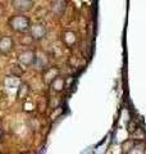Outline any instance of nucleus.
<instances>
[{
    "instance_id": "obj_3",
    "label": "nucleus",
    "mask_w": 146,
    "mask_h": 154,
    "mask_svg": "<svg viewBox=\"0 0 146 154\" xmlns=\"http://www.w3.org/2000/svg\"><path fill=\"white\" fill-rule=\"evenodd\" d=\"M14 46V40L11 36H3L0 38V54L8 55Z\"/></svg>"
},
{
    "instance_id": "obj_4",
    "label": "nucleus",
    "mask_w": 146,
    "mask_h": 154,
    "mask_svg": "<svg viewBox=\"0 0 146 154\" xmlns=\"http://www.w3.org/2000/svg\"><path fill=\"white\" fill-rule=\"evenodd\" d=\"M46 36V27L42 23H36L31 27V37L33 40H41Z\"/></svg>"
},
{
    "instance_id": "obj_7",
    "label": "nucleus",
    "mask_w": 146,
    "mask_h": 154,
    "mask_svg": "<svg viewBox=\"0 0 146 154\" xmlns=\"http://www.w3.org/2000/svg\"><path fill=\"white\" fill-rule=\"evenodd\" d=\"M51 9L55 14H62L65 9V2L64 0H55L51 5Z\"/></svg>"
},
{
    "instance_id": "obj_2",
    "label": "nucleus",
    "mask_w": 146,
    "mask_h": 154,
    "mask_svg": "<svg viewBox=\"0 0 146 154\" xmlns=\"http://www.w3.org/2000/svg\"><path fill=\"white\" fill-rule=\"evenodd\" d=\"M18 60H19V63L24 67L33 66V64H36V54H35V51H32V50H26L19 54Z\"/></svg>"
},
{
    "instance_id": "obj_8",
    "label": "nucleus",
    "mask_w": 146,
    "mask_h": 154,
    "mask_svg": "<svg viewBox=\"0 0 146 154\" xmlns=\"http://www.w3.org/2000/svg\"><path fill=\"white\" fill-rule=\"evenodd\" d=\"M28 93H30V86L27 84H21L18 88V93H17V98L18 99H24L27 98Z\"/></svg>"
},
{
    "instance_id": "obj_10",
    "label": "nucleus",
    "mask_w": 146,
    "mask_h": 154,
    "mask_svg": "<svg viewBox=\"0 0 146 154\" xmlns=\"http://www.w3.org/2000/svg\"><path fill=\"white\" fill-rule=\"evenodd\" d=\"M51 86H53V89H54L55 91H62L63 88H64V80L60 79V77L58 76L56 79L51 82Z\"/></svg>"
},
{
    "instance_id": "obj_9",
    "label": "nucleus",
    "mask_w": 146,
    "mask_h": 154,
    "mask_svg": "<svg viewBox=\"0 0 146 154\" xmlns=\"http://www.w3.org/2000/svg\"><path fill=\"white\" fill-rule=\"evenodd\" d=\"M63 40H64V42L68 46H72L76 42V35L73 32H65L64 36H63Z\"/></svg>"
},
{
    "instance_id": "obj_11",
    "label": "nucleus",
    "mask_w": 146,
    "mask_h": 154,
    "mask_svg": "<svg viewBox=\"0 0 146 154\" xmlns=\"http://www.w3.org/2000/svg\"><path fill=\"white\" fill-rule=\"evenodd\" d=\"M23 68L19 64H13L12 66V68H11V73L14 76V77H22V75H23Z\"/></svg>"
},
{
    "instance_id": "obj_1",
    "label": "nucleus",
    "mask_w": 146,
    "mask_h": 154,
    "mask_svg": "<svg viewBox=\"0 0 146 154\" xmlns=\"http://www.w3.org/2000/svg\"><path fill=\"white\" fill-rule=\"evenodd\" d=\"M8 25H9V27H11L13 31L21 32V33L27 32L31 28L30 19H28V17L23 16V14H19V16H13L8 21Z\"/></svg>"
},
{
    "instance_id": "obj_6",
    "label": "nucleus",
    "mask_w": 146,
    "mask_h": 154,
    "mask_svg": "<svg viewBox=\"0 0 146 154\" xmlns=\"http://www.w3.org/2000/svg\"><path fill=\"white\" fill-rule=\"evenodd\" d=\"M58 73H59V71H58V68H55V67H51V68L46 69L45 73H44V81H45L46 84H51L58 77Z\"/></svg>"
},
{
    "instance_id": "obj_12",
    "label": "nucleus",
    "mask_w": 146,
    "mask_h": 154,
    "mask_svg": "<svg viewBox=\"0 0 146 154\" xmlns=\"http://www.w3.org/2000/svg\"><path fill=\"white\" fill-rule=\"evenodd\" d=\"M17 79L18 77H14V76L8 77V79L5 80V86L7 88H14V85L17 84Z\"/></svg>"
},
{
    "instance_id": "obj_13",
    "label": "nucleus",
    "mask_w": 146,
    "mask_h": 154,
    "mask_svg": "<svg viewBox=\"0 0 146 154\" xmlns=\"http://www.w3.org/2000/svg\"><path fill=\"white\" fill-rule=\"evenodd\" d=\"M2 136H3V130H2V127H0V139H2Z\"/></svg>"
},
{
    "instance_id": "obj_5",
    "label": "nucleus",
    "mask_w": 146,
    "mask_h": 154,
    "mask_svg": "<svg viewBox=\"0 0 146 154\" xmlns=\"http://www.w3.org/2000/svg\"><path fill=\"white\" fill-rule=\"evenodd\" d=\"M33 7L32 0H13V8L18 12H28Z\"/></svg>"
}]
</instances>
